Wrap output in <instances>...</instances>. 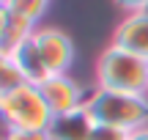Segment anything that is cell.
I'll return each mask as SVG.
<instances>
[{
    "label": "cell",
    "mask_w": 148,
    "mask_h": 140,
    "mask_svg": "<svg viewBox=\"0 0 148 140\" xmlns=\"http://www.w3.org/2000/svg\"><path fill=\"white\" fill-rule=\"evenodd\" d=\"M85 110L96 124H107L123 132H134L148 126V93H121L93 88Z\"/></svg>",
    "instance_id": "cell-1"
},
{
    "label": "cell",
    "mask_w": 148,
    "mask_h": 140,
    "mask_svg": "<svg viewBox=\"0 0 148 140\" xmlns=\"http://www.w3.org/2000/svg\"><path fill=\"white\" fill-rule=\"evenodd\" d=\"M96 88L121 93H148V58L110 44L96 60Z\"/></svg>",
    "instance_id": "cell-2"
},
{
    "label": "cell",
    "mask_w": 148,
    "mask_h": 140,
    "mask_svg": "<svg viewBox=\"0 0 148 140\" xmlns=\"http://www.w3.org/2000/svg\"><path fill=\"white\" fill-rule=\"evenodd\" d=\"M52 110L36 82H22L0 96V121L5 129H49Z\"/></svg>",
    "instance_id": "cell-3"
},
{
    "label": "cell",
    "mask_w": 148,
    "mask_h": 140,
    "mask_svg": "<svg viewBox=\"0 0 148 140\" xmlns=\"http://www.w3.org/2000/svg\"><path fill=\"white\" fill-rule=\"evenodd\" d=\"M30 41L38 52V60H41L47 77L69 74V69L74 63V44L63 30H58V27H36Z\"/></svg>",
    "instance_id": "cell-4"
},
{
    "label": "cell",
    "mask_w": 148,
    "mask_h": 140,
    "mask_svg": "<svg viewBox=\"0 0 148 140\" xmlns=\"http://www.w3.org/2000/svg\"><path fill=\"white\" fill-rule=\"evenodd\" d=\"M38 88H41L52 115H66V113H74V110H82L88 104V96H90V91H85L69 74L47 77L44 82H38Z\"/></svg>",
    "instance_id": "cell-5"
},
{
    "label": "cell",
    "mask_w": 148,
    "mask_h": 140,
    "mask_svg": "<svg viewBox=\"0 0 148 140\" xmlns=\"http://www.w3.org/2000/svg\"><path fill=\"white\" fill-rule=\"evenodd\" d=\"M112 44L129 49L134 55L148 58V11H137V14H126L115 25L112 33Z\"/></svg>",
    "instance_id": "cell-6"
},
{
    "label": "cell",
    "mask_w": 148,
    "mask_h": 140,
    "mask_svg": "<svg viewBox=\"0 0 148 140\" xmlns=\"http://www.w3.org/2000/svg\"><path fill=\"white\" fill-rule=\"evenodd\" d=\"M93 126H96V121L82 107L66 115H55L52 124H49V137L52 140H90Z\"/></svg>",
    "instance_id": "cell-7"
},
{
    "label": "cell",
    "mask_w": 148,
    "mask_h": 140,
    "mask_svg": "<svg viewBox=\"0 0 148 140\" xmlns=\"http://www.w3.org/2000/svg\"><path fill=\"white\" fill-rule=\"evenodd\" d=\"M22 82H27V80H25V74L19 71L14 55H8V52L0 49V96H5L11 88L22 85Z\"/></svg>",
    "instance_id": "cell-8"
},
{
    "label": "cell",
    "mask_w": 148,
    "mask_h": 140,
    "mask_svg": "<svg viewBox=\"0 0 148 140\" xmlns=\"http://www.w3.org/2000/svg\"><path fill=\"white\" fill-rule=\"evenodd\" d=\"M47 3L49 0H8L5 5H8V11L14 16H19V19H25V22L38 27V19L47 11Z\"/></svg>",
    "instance_id": "cell-9"
},
{
    "label": "cell",
    "mask_w": 148,
    "mask_h": 140,
    "mask_svg": "<svg viewBox=\"0 0 148 140\" xmlns=\"http://www.w3.org/2000/svg\"><path fill=\"white\" fill-rule=\"evenodd\" d=\"M0 140H52L49 129H5Z\"/></svg>",
    "instance_id": "cell-10"
},
{
    "label": "cell",
    "mask_w": 148,
    "mask_h": 140,
    "mask_svg": "<svg viewBox=\"0 0 148 140\" xmlns=\"http://www.w3.org/2000/svg\"><path fill=\"white\" fill-rule=\"evenodd\" d=\"M126 137H129V132L107 126V124H96L93 132H90V140H126Z\"/></svg>",
    "instance_id": "cell-11"
},
{
    "label": "cell",
    "mask_w": 148,
    "mask_h": 140,
    "mask_svg": "<svg viewBox=\"0 0 148 140\" xmlns=\"http://www.w3.org/2000/svg\"><path fill=\"white\" fill-rule=\"evenodd\" d=\"M115 5L126 14H137V11H148V0H115Z\"/></svg>",
    "instance_id": "cell-12"
},
{
    "label": "cell",
    "mask_w": 148,
    "mask_h": 140,
    "mask_svg": "<svg viewBox=\"0 0 148 140\" xmlns=\"http://www.w3.org/2000/svg\"><path fill=\"white\" fill-rule=\"evenodd\" d=\"M8 22H11V11L5 3H0V41H3L5 30H8Z\"/></svg>",
    "instance_id": "cell-13"
},
{
    "label": "cell",
    "mask_w": 148,
    "mask_h": 140,
    "mask_svg": "<svg viewBox=\"0 0 148 140\" xmlns=\"http://www.w3.org/2000/svg\"><path fill=\"white\" fill-rule=\"evenodd\" d=\"M126 140H148V126H143V129H134V132H129V137Z\"/></svg>",
    "instance_id": "cell-14"
},
{
    "label": "cell",
    "mask_w": 148,
    "mask_h": 140,
    "mask_svg": "<svg viewBox=\"0 0 148 140\" xmlns=\"http://www.w3.org/2000/svg\"><path fill=\"white\" fill-rule=\"evenodd\" d=\"M0 3H8V0H0Z\"/></svg>",
    "instance_id": "cell-15"
}]
</instances>
